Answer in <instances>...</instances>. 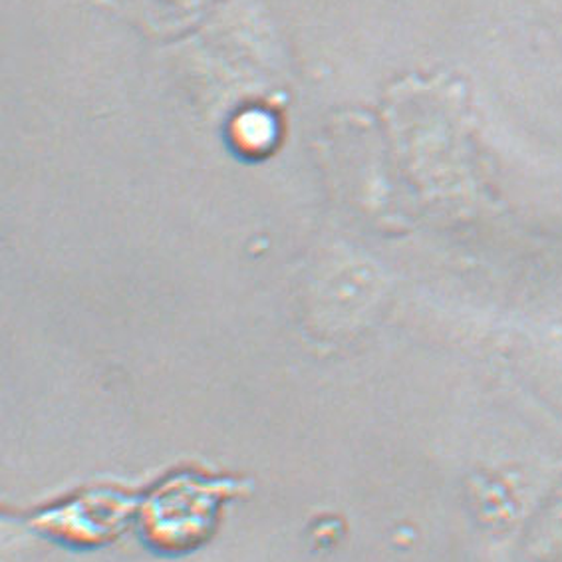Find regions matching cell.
<instances>
[{
	"instance_id": "6da1fadb",
	"label": "cell",
	"mask_w": 562,
	"mask_h": 562,
	"mask_svg": "<svg viewBox=\"0 0 562 562\" xmlns=\"http://www.w3.org/2000/svg\"><path fill=\"white\" fill-rule=\"evenodd\" d=\"M217 501L195 490L188 499L159 495L144 513V541L159 552L181 554L201 547L215 527Z\"/></svg>"
}]
</instances>
